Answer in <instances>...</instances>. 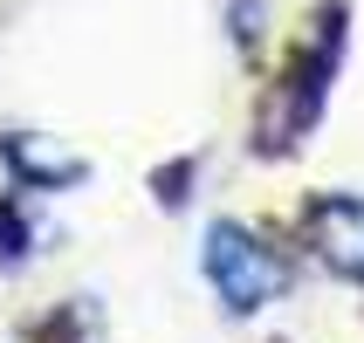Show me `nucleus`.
Listing matches in <instances>:
<instances>
[{
  "mask_svg": "<svg viewBox=\"0 0 364 343\" xmlns=\"http://www.w3.org/2000/svg\"><path fill=\"white\" fill-rule=\"evenodd\" d=\"M200 275L213 288V303L247 323V316H262L275 295H289V254L275 241H262L247 220H213L200 241Z\"/></svg>",
  "mask_w": 364,
  "mask_h": 343,
  "instance_id": "obj_1",
  "label": "nucleus"
},
{
  "mask_svg": "<svg viewBox=\"0 0 364 343\" xmlns=\"http://www.w3.org/2000/svg\"><path fill=\"white\" fill-rule=\"evenodd\" d=\"M337 55H344V7H330V14L316 21V41L289 62V76H282V110H275V124H268L262 151H296V144L316 131V117H323V103H330Z\"/></svg>",
  "mask_w": 364,
  "mask_h": 343,
  "instance_id": "obj_2",
  "label": "nucleus"
},
{
  "mask_svg": "<svg viewBox=\"0 0 364 343\" xmlns=\"http://www.w3.org/2000/svg\"><path fill=\"white\" fill-rule=\"evenodd\" d=\"M303 247L330 268V275H344V282L364 288V200L358 192H323V200H309Z\"/></svg>",
  "mask_w": 364,
  "mask_h": 343,
  "instance_id": "obj_3",
  "label": "nucleus"
},
{
  "mask_svg": "<svg viewBox=\"0 0 364 343\" xmlns=\"http://www.w3.org/2000/svg\"><path fill=\"white\" fill-rule=\"evenodd\" d=\"M0 165L14 172L21 192H55V185H82L90 179V165H82L76 151H55V144L35 138V131H7V138H0Z\"/></svg>",
  "mask_w": 364,
  "mask_h": 343,
  "instance_id": "obj_4",
  "label": "nucleus"
},
{
  "mask_svg": "<svg viewBox=\"0 0 364 343\" xmlns=\"http://www.w3.org/2000/svg\"><path fill=\"white\" fill-rule=\"evenodd\" d=\"M35 247H41V227L28 220V206L7 192V200H0V268H7V275H21V268L35 261Z\"/></svg>",
  "mask_w": 364,
  "mask_h": 343,
  "instance_id": "obj_5",
  "label": "nucleus"
}]
</instances>
